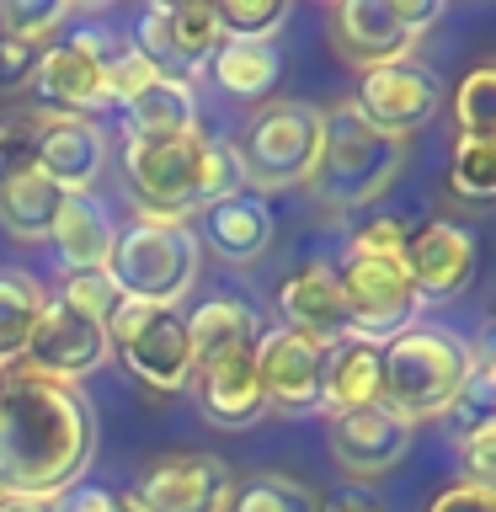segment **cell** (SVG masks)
<instances>
[{
  "mask_svg": "<svg viewBox=\"0 0 496 512\" xmlns=\"http://www.w3.org/2000/svg\"><path fill=\"white\" fill-rule=\"evenodd\" d=\"M96 454V406L80 384L11 374L0 395V496L59 502Z\"/></svg>",
  "mask_w": 496,
  "mask_h": 512,
  "instance_id": "cell-1",
  "label": "cell"
},
{
  "mask_svg": "<svg viewBox=\"0 0 496 512\" xmlns=\"http://www.w3.org/2000/svg\"><path fill=\"white\" fill-rule=\"evenodd\" d=\"M123 176L155 224H187V214H203L214 198L246 187L240 155L230 139L182 134V139H128L123 144Z\"/></svg>",
  "mask_w": 496,
  "mask_h": 512,
  "instance_id": "cell-2",
  "label": "cell"
},
{
  "mask_svg": "<svg viewBox=\"0 0 496 512\" xmlns=\"http://www.w3.org/2000/svg\"><path fill=\"white\" fill-rule=\"evenodd\" d=\"M400 171H406V144L368 128L352 102H336L320 112V155L304 187L315 192V203L326 214L352 219L363 208H374L395 187Z\"/></svg>",
  "mask_w": 496,
  "mask_h": 512,
  "instance_id": "cell-3",
  "label": "cell"
},
{
  "mask_svg": "<svg viewBox=\"0 0 496 512\" xmlns=\"http://www.w3.org/2000/svg\"><path fill=\"white\" fill-rule=\"evenodd\" d=\"M379 363H384L379 406H390L400 422L416 427L454 406V395L475 368V347L443 326H406L395 342L379 347Z\"/></svg>",
  "mask_w": 496,
  "mask_h": 512,
  "instance_id": "cell-4",
  "label": "cell"
},
{
  "mask_svg": "<svg viewBox=\"0 0 496 512\" xmlns=\"http://www.w3.org/2000/svg\"><path fill=\"white\" fill-rule=\"evenodd\" d=\"M198 235L187 224H155L139 219L112 240L107 283L123 304H182L198 283Z\"/></svg>",
  "mask_w": 496,
  "mask_h": 512,
  "instance_id": "cell-5",
  "label": "cell"
},
{
  "mask_svg": "<svg viewBox=\"0 0 496 512\" xmlns=\"http://www.w3.org/2000/svg\"><path fill=\"white\" fill-rule=\"evenodd\" d=\"M240 176L251 192H283L304 187L320 155V107L315 102H267L246 123V134L235 144Z\"/></svg>",
  "mask_w": 496,
  "mask_h": 512,
  "instance_id": "cell-6",
  "label": "cell"
},
{
  "mask_svg": "<svg viewBox=\"0 0 496 512\" xmlns=\"http://www.w3.org/2000/svg\"><path fill=\"white\" fill-rule=\"evenodd\" d=\"M432 22H443L438 0H336L326 11L336 54L358 75L411 59Z\"/></svg>",
  "mask_w": 496,
  "mask_h": 512,
  "instance_id": "cell-7",
  "label": "cell"
},
{
  "mask_svg": "<svg viewBox=\"0 0 496 512\" xmlns=\"http://www.w3.org/2000/svg\"><path fill=\"white\" fill-rule=\"evenodd\" d=\"M107 347L144 390L176 395L192 384V342L182 304H118L107 320Z\"/></svg>",
  "mask_w": 496,
  "mask_h": 512,
  "instance_id": "cell-8",
  "label": "cell"
},
{
  "mask_svg": "<svg viewBox=\"0 0 496 512\" xmlns=\"http://www.w3.org/2000/svg\"><path fill=\"white\" fill-rule=\"evenodd\" d=\"M336 283H342L347 336H358V342L384 347L406 326H416L422 294L411 288L400 256H374V251H352L347 246V262L336 267Z\"/></svg>",
  "mask_w": 496,
  "mask_h": 512,
  "instance_id": "cell-9",
  "label": "cell"
},
{
  "mask_svg": "<svg viewBox=\"0 0 496 512\" xmlns=\"http://www.w3.org/2000/svg\"><path fill=\"white\" fill-rule=\"evenodd\" d=\"M219 22H214V6H203V0H182V6H144L139 22H134V54L155 64V75L166 80H182L192 86L208 59H214L219 48Z\"/></svg>",
  "mask_w": 496,
  "mask_h": 512,
  "instance_id": "cell-10",
  "label": "cell"
},
{
  "mask_svg": "<svg viewBox=\"0 0 496 512\" xmlns=\"http://www.w3.org/2000/svg\"><path fill=\"white\" fill-rule=\"evenodd\" d=\"M107 59H112V38L107 32H70V38L48 43L38 70L27 86L38 91L43 112H64V118H91L107 107Z\"/></svg>",
  "mask_w": 496,
  "mask_h": 512,
  "instance_id": "cell-11",
  "label": "cell"
},
{
  "mask_svg": "<svg viewBox=\"0 0 496 512\" xmlns=\"http://www.w3.org/2000/svg\"><path fill=\"white\" fill-rule=\"evenodd\" d=\"M352 107H358L363 123L379 128L384 139L411 144L416 128H427L432 118H438L443 80H438V70H427L422 59H400V64H384V70H368L358 80Z\"/></svg>",
  "mask_w": 496,
  "mask_h": 512,
  "instance_id": "cell-12",
  "label": "cell"
},
{
  "mask_svg": "<svg viewBox=\"0 0 496 512\" xmlns=\"http://www.w3.org/2000/svg\"><path fill=\"white\" fill-rule=\"evenodd\" d=\"M134 502L144 512H230L235 502V470L230 459L187 448V454H166L139 475Z\"/></svg>",
  "mask_w": 496,
  "mask_h": 512,
  "instance_id": "cell-13",
  "label": "cell"
},
{
  "mask_svg": "<svg viewBox=\"0 0 496 512\" xmlns=\"http://www.w3.org/2000/svg\"><path fill=\"white\" fill-rule=\"evenodd\" d=\"M107 358H112V347H107L102 320H91L86 310H75V304H64V299H48V310L38 320V336H32V347L22 358V374L54 379V384H80Z\"/></svg>",
  "mask_w": 496,
  "mask_h": 512,
  "instance_id": "cell-14",
  "label": "cell"
},
{
  "mask_svg": "<svg viewBox=\"0 0 496 512\" xmlns=\"http://www.w3.org/2000/svg\"><path fill=\"white\" fill-rule=\"evenodd\" d=\"M416 427L400 422L390 406H363V411H342L331 416V459L336 470L352 480H379L406 464Z\"/></svg>",
  "mask_w": 496,
  "mask_h": 512,
  "instance_id": "cell-15",
  "label": "cell"
},
{
  "mask_svg": "<svg viewBox=\"0 0 496 512\" xmlns=\"http://www.w3.org/2000/svg\"><path fill=\"white\" fill-rule=\"evenodd\" d=\"M400 267H406V278L422 299H454L475 278V235L454 219H427L406 230Z\"/></svg>",
  "mask_w": 496,
  "mask_h": 512,
  "instance_id": "cell-16",
  "label": "cell"
},
{
  "mask_svg": "<svg viewBox=\"0 0 496 512\" xmlns=\"http://www.w3.org/2000/svg\"><path fill=\"white\" fill-rule=\"evenodd\" d=\"M320 368H326V347L299 331L272 326L256 342V379H262L267 411H320Z\"/></svg>",
  "mask_w": 496,
  "mask_h": 512,
  "instance_id": "cell-17",
  "label": "cell"
},
{
  "mask_svg": "<svg viewBox=\"0 0 496 512\" xmlns=\"http://www.w3.org/2000/svg\"><path fill=\"white\" fill-rule=\"evenodd\" d=\"M187 390H198L203 422L219 432H246L267 416V395H262V379H256V347L214 358V363H198Z\"/></svg>",
  "mask_w": 496,
  "mask_h": 512,
  "instance_id": "cell-18",
  "label": "cell"
},
{
  "mask_svg": "<svg viewBox=\"0 0 496 512\" xmlns=\"http://www.w3.org/2000/svg\"><path fill=\"white\" fill-rule=\"evenodd\" d=\"M107 166V134L91 118H64V112H43L38 128V171L64 192H91L96 176Z\"/></svg>",
  "mask_w": 496,
  "mask_h": 512,
  "instance_id": "cell-19",
  "label": "cell"
},
{
  "mask_svg": "<svg viewBox=\"0 0 496 512\" xmlns=\"http://www.w3.org/2000/svg\"><path fill=\"white\" fill-rule=\"evenodd\" d=\"M278 315L283 331H299L310 342L331 347L347 336V310H342V283H336V267L326 262H304L299 272H288L278 288Z\"/></svg>",
  "mask_w": 496,
  "mask_h": 512,
  "instance_id": "cell-20",
  "label": "cell"
},
{
  "mask_svg": "<svg viewBox=\"0 0 496 512\" xmlns=\"http://www.w3.org/2000/svg\"><path fill=\"white\" fill-rule=\"evenodd\" d=\"M203 246L214 256H224V262H235V267L267 256V246H272V208H267V198L251 192V187L230 192V198H214L203 208Z\"/></svg>",
  "mask_w": 496,
  "mask_h": 512,
  "instance_id": "cell-21",
  "label": "cell"
},
{
  "mask_svg": "<svg viewBox=\"0 0 496 512\" xmlns=\"http://www.w3.org/2000/svg\"><path fill=\"white\" fill-rule=\"evenodd\" d=\"M384 395V363L374 342H358V336H342V342L326 347V368H320V411L342 416V411H363L379 406Z\"/></svg>",
  "mask_w": 496,
  "mask_h": 512,
  "instance_id": "cell-22",
  "label": "cell"
},
{
  "mask_svg": "<svg viewBox=\"0 0 496 512\" xmlns=\"http://www.w3.org/2000/svg\"><path fill=\"white\" fill-rule=\"evenodd\" d=\"M112 240H118V224L102 203L91 198V192H70L54 219V235H48V246H54L64 278L70 272H107V256H112Z\"/></svg>",
  "mask_w": 496,
  "mask_h": 512,
  "instance_id": "cell-23",
  "label": "cell"
},
{
  "mask_svg": "<svg viewBox=\"0 0 496 512\" xmlns=\"http://www.w3.org/2000/svg\"><path fill=\"white\" fill-rule=\"evenodd\" d=\"M64 198H70V192L54 187L43 171L6 176V182H0V224H6V235L22 240V246H48Z\"/></svg>",
  "mask_w": 496,
  "mask_h": 512,
  "instance_id": "cell-24",
  "label": "cell"
},
{
  "mask_svg": "<svg viewBox=\"0 0 496 512\" xmlns=\"http://www.w3.org/2000/svg\"><path fill=\"white\" fill-rule=\"evenodd\" d=\"M123 118H128V139H182V134H198V96L182 80L155 75L134 102H123Z\"/></svg>",
  "mask_w": 496,
  "mask_h": 512,
  "instance_id": "cell-25",
  "label": "cell"
},
{
  "mask_svg": "<svg viewBox=\"0 0 496 512\" xmlns=\"http://www.w3.org/2000/svg\"><path fill=\"white\" fill-rule=\"evenodd\" d=\"M187 342H192V368L230 358V352H251L262 342V326L240 299H208L187 315Z\"/></svg>",
  "mask_w": 496,
  "mask_h": 512,
  "instance_id": "cell-26",
  "label": "cell"
},
{
  "mask_svg": "<svg viewBox=\"0 0 496 512\" xmlns=\"http://www.w3.org/2000/svg\"><path fill=\"white\" fill-rule=\"evenodd\" d=\"M48 288L32 278V272L22 267H6L0 272V368H11L27 358V347H32V336H38V320L48 310Z\"/></svg>",
  "mask_w": 496,
  "mask_h": 512,
  "instance_id": "cell-27",
  "label": "cell"
},
{
  "mask_svg": "<svg viewBox=\"0 0 496 512\" xmlns=\"http://www.w3.org/2000/svg\"><path fill=\"white\" fill-rule=\"evenodd\" d=\"M278 70H283V59L272 43H219L214 59H208V75H214L230 96H240V102L267 96L278 86Z\"/></svg>",
  "mask_w": 496,
  "mask_h": 512,
  "instance_id": "cell-28",
  "label": "cell"
},
{
  "mask_svg": "<svg viewBox=\"0 0 496 512\" xmlns=\"http://www.w3.org/2000/svg\"><path fill=\"white\" fill-rule=\"evenodd\" d=\"M443 416H448V432H454V443H464V438H475V432L496 427V368H491V352L475 347L470 379H464V390L454 395V406H448Z\"/></svg>",
  "mask_w": 496,
  "mask_h": 512,
  "instance_id": "cell-29",
  "label": "cell"
},
{
  "mask_svg": "<svg viewBox=\"0 0 496 512\" xmlns=\"http://www.w3.org/2000/svg\"><path fill=\"white\" fill-rule=\"evenodd\" d=\"M448 192L464 203H491L496 198V139H464L454 144V160H448Z\"/></svg>",
  "mask_w": 496,
  "mask_h": 512,
  "instance_id": "cell-30",
  "label": "cell"
},
{
  "mask_svg": "<svg viewBox=\"0 0 496 512\" xmlns=\"http://www.w3.org/2000/svg\"><path fill=\"white\" fill-rule=\"evenodd\" d=\"M214 22L224 43H272V32L288 22V6L283 0H224L214 6Z\"/></svg>",
  "mask_w": 496,
  "mask_h": 512,
  "instance_id": "cell-31",
  "label": "cell"
},
{
  "mask_svg": "<svg viewBox=\"0 0 496 512\" xmlns=\"http://www.w3.org/2000/svg\"><path fill=\"white\" fill-rule=\"evenodd\" d=\"M230 512H320V502L294 475H256L246 486H235Z\"/></svg>",
  "mask_w": 496,
  "mask_h": 512,
  "instance_id": "cell-32",
  "label": "cell"
},
{
  "mask_svg": "<svg viewBox=\"0 0 496 512\" xmlns=\"http://www.w3.org/2000/svg\"><path fill=\"white\" fill-rule=\"evenodd\" d=\"M454 118L464 139H496V64L464 75V86L454 91Z\"/></svg>",
  "mask_w": 496,
  "mask_h": 512,
  "instance_id": "cell-33",
  "label": "cell"
},
{
  "mask_svg": "<svg viewBox=\"0 0 496 512\" xmlns=\"http://www.w3.org/2000/svg\"><path fill=\"white\" fill-rule=\"evenodd\" d=\"M64 22H70V6H54V0H6L0 6V38L11 43L48 48Z\"/></svg>",
  "mask_w": 496,
  "mask_h": 512,
  "instance_id": "cell-34",
  "label": "cell"
},
{
  "mask_svg": "<svg viewBox=\"0 0 496 512\" xmlns=\"http://www.w3.org/2000/svg\"><path fill=\"white\" fill-rule=\"evenodd\" d=\"M38 128H43V112H11L0 123V182L38 171Z\"/></svg>",
  "mask_w": 496,
  "mask_h": 512,
  "instance_id": "cell-35",
  "label": "cell"
},
{
  "mask_svg": "<svg viewBox=\"0 0 496 512\" xmlns=\"http://www.w3.org/2000/svg\"><path fill=\"white\" fill-rule=\"evenodd\" d=\"M59 299L64 304H75V310H86L91 320H112V310H118V288L107 283V272H70V278H64V288H59Z\"/></svg>",
  "mask_w": 496,
  "mask_h": 512,
  "instance_id": "cell-36",
  "label": "cell"
},
{
  "mask_svg": "<svg viewBox=\"0 0 496 512\" xmlns=\"http://www.w3.org/2000/svg\"><path fill=\"white\" fill-rule=\"evenodd\" d=\"M155 80V64L150 59H139L134 48H112V59H107V107H123V102H134V96L144 91Z\"/></svg>",
  "mask_w": 496,
  "mask_h": 512,
  "instance_id": "cell-37",
  "label": "cell"
},
{
  "mask_svg": "<svg viewBox=\"0 0 496 512\" xmlns=\"http://www.w3.org/2000/svg\"><path fill=\"white\" fill-rule=\"evenodd\" d=\"M400 246H406V224L400 219H368L358 235H352V251H374V256H400Z\"/></svg>",
  "mask_w": 496,
  "mask_h": 512,
  "instance_id": "cell-38",
  "label": "cell"
},
{
  "mask_svg": "<svg viewBox=\"0 0 496 512\" xmlns=\"http://www.w3.org/2000/svg\"><path fill=\"white\" fill-rule=\"evenodd\" d=\"M427 512H496V486H475V480H454Z\"/></svg>",
  "mask_w": 496,
  "mask_h": 512,
  "instance_id": "cell-39",
  "label": "cell"
},
{
  "mask_svg": "<svg viewBox=\"0 0 496 512\" xmlns=\"http://www.w3.org/2000/svg\"><path fill=\"white\" fill-rule=\"evenodd\" d=\"M38 59H43V48L0 38V86H22V80H32V70H38Z\"/></svg>",
  "mask_w": 496,
  "mask_h": 512,
  "instance_id": "cell-40",
  "label": "cell"
},
{
  "mask_svg": "<svg viewBox=\"0 0 496 512\" xmlns=\"http://www.w3.org/2000/svg\"><path fill=\"white\" fill-rule=\"evenodd\" d=\"M459 454H464V464H470V475L464 480H475V486H491V464H496V427H486V432H475V438H464L459 443Z\"/></svg>",
  "mask_w": 496,
  "mask_h": 512,
  "instance_id": "cell-41",
  "label": "cell"
},
{
  "mask_svg": "<svg viewBox=\"0 0 496 512\" xmlns=\"http://www.w3.org/2000/svg\"><path fill=\"white\" fill-rule=\"evenodd\" d=\"M54 512H123V496L107 486H75L54 502Z\"/></svg>",
  "mask_w": 496,
  "mask_h": 512,
  "instance_id": "cell-42",
  "label": "cell"
},
{
  "mask_svg": "<svg viewBox=\"0 0 496 512\" xmlns=\"http://www.w3.org/2000/svg\"><path fill=\"white\" fill-rule=\"evenodd\" d=\"M326 512H384V507L368 502L363 491H342V496H331V502H326Z\"/></svg>",
  "mask_w": 496,
  "mask_h": 512,
  "instance_id": "cell-43",
  "label": "cell"
},
{
  "mask_svg": "<svg viewBox=\"0 0 496 512\" xmlns=\"http://www.w3.org/2000/svg\"><path fill=\"white\" fill-rule=\"evenodd\" d=\"M0 512H54V502H43V496H0Z\"/></svg>",
  "mask_w": 496,
  "mask_h": 512,
  "instance_id": "cell-44",
  "label": "cell"
},
{
  "mask_svg": "<svg viewBox=\"0 0 496 512\" xmlns=\"http://www.w3.org/2000/svg\"><path fill=\"white\" fill-rule=\"evenodd\" d=\"M123 512H144V507L134 502V496H123Z\"/></svg>",
  "mask_w": 496,
  "mask_h": 512,
  "instance_id": "cell-45",
  "label": "cell"
},
{
  "mask_svg": "<svg viewBox=\"0 0 496 512\" xmlns=\"http://www.w3.org/2000/svg\"><path fill=\"white\" fill-rule=\"evenodd\" d=\"M6 379H11V374H6V368H0V395H6Z\"/></svg>",
  "mask_w": 496,
  "mask_h": 512,
  "instance_id": "cell-46",
  "label": "cell"
}]
</instances>
